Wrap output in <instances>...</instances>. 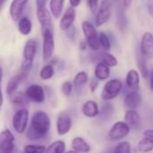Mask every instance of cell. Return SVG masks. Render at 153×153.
<instances>
[{
  "label": "cell",
  "mask_w": 153,
  "mask_h": 153,
  "mask_svg": "<svg viewBox=\"0 0 153 153\" xmlns=\"http://www.w3.org/2000/svg\"><path fill=\"white\" fill-rule=\"evenodd\" d=\"M23 153H25V152H23Z\"/></svg>",
  "instance_id": "cell-50"
},
{
  "label": "cell",
  "mask_w": 153,
  "mask_h": 153,
  "mask_svg": "<svg viewBox=\"0 0 153 153\" xmlns=\"http://www.w3.org/2000/svg\"><path fill=\"white\" fill-rule=\"evenodd\" d=\"M51 129V119L44 111L35 112L26 129V137L31 140H40L44 139Z\"/></svg>",
  "instance_id": "cell-1"
},
{
  "label": "cell",
  "mask_w": 153,
  "mask_h": 153,
  "mask_svg": "<svg viewBox=\"0 0 153 153\" xmlns=\"http://www.w3.org/2000/svg\"><path fill=\"white\" fill-rule=\"evenodd\" d=\"M29 0H13L10 5V16L14 22L19 21Z\"/></svg>",
  "instance_id": "cell-13"
},
{
  "label": "cell",
  "mask_w": 153,
  "mask_h": 153,
  "mask_svg": "<svg viewBox=\"0 0 153 153\" xmlns=\"http://www.w3.org/2000/svg\"><path fill=\"white\" fill-rule=\"evenodd\" d=\"M125 82L131 91L138 92L140 88V75L136 69H130L126 75Z\"/></svg>",
  "instance_id": "cell-19"
},
{
  "label": "cell",
  "mask_w": 153,
  "mask_h": 153,
  "mask_svg": "<svg viewBox=\"0 0 153 153\" xmlns=\"http://www.w3.org/2000/svg\"><path fill=\"white\" fill-rule=\"evenodd\" d=\"M46 2L47 0H36V7L37 8L46 7Z\"/></svg>",
  "instance_id": "cell-42"
},
{
  "label": "cell",
  "mask_w": 153,
  "mask_h": 153,
  "mask_svg": "<svg viewBox=\"0 0 153 153\" xmlns=\"http://www.w3.org/2000/svg\"><path fill=\"white\" fill-rule=\"evenodd\" d=\"M88 7L91 10V12L93 14H95L97 12V9L98 0H88Z\"/></svg>",
  "instance_id": "cell-39"
},
{
  "label": "cell",
  "mask_w": 153,
  "mask_h": 153,
  "mask_svg": "<svg viewBox=\"0 0 153 153\" xmlns=\"http://www.w3.org/2000/svg\"><path fill=\"white\" fill-rule=\"evenodd\" d=\"M98 38H99V43H100V47H102L105 51H108L111 49V41L108 37V35L105 33L101 32L98 34Z\"/></svg>",
  "instance_id": "cell-35"
},
{
  "label": "cell",
  "mask_w": 153,
  "mask_h": 153,
  "mask_svg": "<svg viewBox=\"0 0 153 153\" xmlns=\"http://www.w3.org/2000/svg\"><path fill=\"white\" fill-rule=\"evenodd\" d=\"M32 22L31 20L26 17H21L18 21V30L23 35H28L32 32Z\"/></svg>",
  "instance_id": "cell-27"
},
{
  "label": "cell",
  "mask_w": 153,
  "mask_h": 153,
  "mask_svg": "<svg viewBox=\"0 0 153 153\" xmlns=\"http://www.w3.org/2000/svg\"><path fill=\"white\" fill-rule=\"evenodd\" d=\"M149 88H150V90L153 92V69H151V70L149 71Z\"/></svg>",
  "instance_id": "cell-44"
},
{
  "label": "cell",
  "mask_w": 153,
  "mask_h": 153,
  "mask_svg": "<svg viewBox=\"0 0 153 153\" xmlns=\"http://www.w3.org/2000/svg\"><path fill=\"white\" fill-rule=\"evenodd\" d=\"M64 153H76V152H75L74 150H70V151H68V152H64Z\"/></svg>",
  "instance_id": "cell-48"
},
{
  "label": "cell",
  "mask_w": 153,
  "mask_h": 153,
  "mask_svg": "<svg viewBox=\"0 0 153 153\" xmlns=\"http://www.w3.org/2000/svg\"><path fill=\"white\" fill-rule=\"evenodd\" d=\"M123 89V83L118 79H113L108 80L101 93V97L105 101H110L117 97Z\"/></svg>",
  "instance_id": "cell-4"
},
{
  "label": "cell",
  "mask_w": 153,
  "mask_h": 153,
  "mask_svg": "<svg viewBox=\"0 0 153 153\" xmlns=\"http://www.w3.org/2000/svg\"><path fill=\"white\" fill-rule=\"evenodd\" d=\"M6 2H7V0H0V12H1V10H2V8H3Z\"/></svg>",
  "instance_id": "cell-47"
},
{
  "label": "cell",
  "mask_w": 153,
  "mask_h": 153,
  "mask_svg": "<svg viewBox=\"0 0 153 153\" xmlns=\"http://www.w3.org/2000/svg\"><path fill=\"white\" fill-rule=\"evenodd\" d=\"M82 31L86 38L87 45L94 51H97L100 49L98 33L95 26L88 21H84L82 23Z\"/></svg>",
  "instance_id": "cell-3"
},
{
  "label": "cell",
  "mask_w": 153,
  "mask_h": 153,
  "mask_svg": "<svg viewBox=\"0 0 153 153\" xmlns=\"http://www.w3.org/2000/svg\"><path fill=\"white\" fill-rule=\"evenodd\" d=\"M131 146L128 141H121L114 149L112 153H131Z\"/></svg>",
  "instance_id": "cell-34"
},
{
  "label": "cell",
  "mask_w": 153,
  "mask_h": 153,
  "mask_svg": "<svg viewBox=\"0 0 153 153\" xmlns=\"http://www.w3.org/2000/svg\"><path fill=\"white\" fill-rule=\"evenodd\" d=\"M54 73H55V70H54L53 66L51 64H47L42 68L40 71V78L42 80H49L54 76Z\"/></svg>",
  "instance_id": "cell-32"
},
{
  "label": "cell",
  "mask_w": 153,
  "mask_h": 153,
  "mask_svg": "<svg viewBox=\"0 0 153 153\" xmlns=\"http://www.w3.org/2000/svg\"><path fill=\"white\" fill-rule=\"evenodd\" d=\"M116 23H117L118 28L122 32H124L126 27H127L128 21H127V17H126V16L124 14L123 8L122 7H119L117 8V11H116Z\"/></svg>",
  "instance_id": "cell-28"
},
{
  "label": "cell",
  "mask_w": 153,
  "mask_h": 153,
  "mask_svg": "<svg viewBox=\"0 0 153 153\" xmlns=\"http://www.w3.org/2000/svg\"><path fill=\"white\" fill-rule=\"evenodd\" d=\"M153 149V140L148 137L142 138L137 144L136 150L140 153H148Z\"/></svg>",
  "instance_id": "cell-25"
},
{
  "label": "cell",
  "mask_w": 153,
  "mask_h": 153,
  "mask_svg": "<svg viewBox=\"0 0 153 153\" xmlns=\"http://www.w3.org/2000/svg\"><path fill=\"white\" fill-rule=\"evenodd\" d=\"M72 90H73V85L70 81H65L62 86H61V91L62 93L66 96V97H68L71 95L72 93Z\"/></svg>",
  "instance_id": "cell-37"
},
{
  "label": "cell",
  "mask_w": 153,
  "mask_h": 153,
  "mask_svg": "<svg viewBox=\"0 0 153 153\" xmlns=\"http://www.w3.org/2000/svg\"><path fill=\"white\" fill-rule=\"evenodd\" d=\"M142 102V97L139 92L131 91L124 97V105L129 110L137 109Z\"/></svg>",
  "instance_id": "cell-16"
},
{
  "label": "cell",
  "mask_w": 153,
  "mask_h": 153,
  "mask_svg": "<svg viewBox=\"0 0 153 153\" xmlns=\"http://www.w3.org/2000/svg\"><path fill=\"white\" fill-rule=\"evenodd\" d=\"M88 73L85 71H79L74 76L72 85H73V88H76V90L79 91V89L83 88V87L88 83Z\"/></svg>",
  "instance_id": "cell-23"
},
{
  "label": "cell",
  "mask_w": 153,
  "mask_h": 153,
  "mask_svg": "<svg viewBox=\"0 0 153 153\" xmlns=\"http://www.w3.org/2000/svg\"><path fill=\"white\" fill-rule=\"evenodd\" d=\"M100 61L103 62V63H105L109 68L115 67L118 64L117 59L113 54L108 53V52H105V53H102L101 54V56H100Z\"/></svg>",
  "instance_id": "cell-33"
},
{
  "label": "cell",
  "mask_w": 153,
  "mask_h": 153,
  "mask_svg": "<svg viewBox=\"0 0 153 153\" xmlns=\"http://www.w3.org/2000/svg\"><path fill=\"white\" fill-rule=\"evenodd\" d=\"M148 12H149V16L153 18V4L152 3L148 4Z\"/></svg>",
  "instance_id": "cell-45"
},
{
  "label": "cell",
  "mask_w": 153,
  "mask_h": 153,
  "mask_svg": "<svg viewBox=\"0 0 153 153\" xmlns=\"http://www.w3.org/2000/svg\"><path fill=\"white\" fill-rule=\"evenodd\" d=\"M137 64H138V68L141 73V76L144 79H148L149 75V70L146 65V59L141 55L140 52H139L137 54Z\"/></svg>",
  "instance_id": "cell-30"
},
{
  "label": "cell",
  "mask_w": 153,
  "mask_h": 153,
  "mask_svg": "<svg viewBox=\"0 0 153 153\" xmlns=\"http://www.w3.org/2000/svg\"><path fill=\"white\" fill-rule=\"evenodd\" d=\"M112 16V2L111 0H102L100 8L96 16V25L101 26L107 23Z\"/></svg>",
  "instance_id": "cell-7"
},
{
  "label": "cell",
  "mask_w": 153,
  "mask_h": 153,
  "mask_svg": "<svg viewBox=\"0 0 153 153\" xmlns=\"http://www.w3.org/2000/svg\"><path fill=\"white\" fill-rule=\"evenodd\" d=\"M42 59L44 61H48L52 58L54 50H55V41L53 31L50 29L42 30Z\"/></svg>",
  "instance_id": "cell-5"
},
{
  "label": "cell",
  "mask_w": 153,
  "mask_h": 153,
  "mask_svg": "<svg viewBox=\"0 0 153 153\" xmlns=\"http://www.w3.org/2000/svg\"><path fill=\"white\" fill-rule=\"evenodd\" d=\"M65 0H51L50 1V13L55 18H59L63 11Z\"/></svg>",
  "instance_id": "cell-24"
},
{
  "label": "cell",
  "mask_w": 153,
  "mask_h": 153,
  "mask_svg": "<svg viewBox=\"0 0 153 153\" xmlns=\"http://www.w3.org/2000/svg\"><path fill=\"white\" fill-rule=\"evenodd\" d=\"M66 33H67V35L68 36V38H70L71 40L75 39V37H76V29H75V27L73 25L70 28H68L66 31Z\"/></svg>",
  "instance_id": "cell-40"
},
{
  "label": "cell",
  "mask_w": 153,
  "mask_h": 153,
  "mask_svg": "<svg viewBox=\"0 0 153 153\" xmlns=\"http://www.w3.org/2000/svg\"><path fill=\"white\" fill-rule=\"evenodd\" d=\"M71 126H72V120L69 114L67 113H61L59 115L56 123L58 134L60 136L67 134L70 131Z\"/></svg>",
  "instance_id": "cell-12"
},
{
  "label": "cell",
  "mask_w": 153,
  "mask_h": 153,
  "mask_svg": "<svg viewBox=\"0 0 153 153\" xmlns=\"http://www.w3.org/2000/svg\"><path fill=\"white\" fill-rule=\"evenodd\" d=\"M9 97H10L11 102L17 105H26L29 103V100L26 97L25 94L22 92H15Z\"/></svg>",
  "instance_id": "cell-31"
},
{
  "label": "cell",
  "mask_w": 153,
  "mask_h": 153,
  "mask_svg": "<svg viewBox=\"0 0 153 153\" xmlns=\"http://www.w3.org/2000/svg\"><path fill=\"white\" fill-rule=\"evenodd\" d=\"M140 50V52L145 59H153V34L151 33L147 32L142 35Z\"/></svg>",
  "instance_id": "cell-11"
},
{
  "label": "cell",
  "mask_w": 153,
  "mask_h": 153,
  "mask_svg": "<svg viewBox=\"0 0 153 153\" xmlns=\"http://www.w3.org/2000/svg\"><path fill=\"white\" fill-rule=\"evenodd\" d=\"M27 76L28 75H26L23 72H20V73L15 75L14 76H12L7 86V94L8 96H11L12 94L16 92L18 87L21 85L22 82H24V80L27 78Z\"/></svg>",
  "instance_id": "cell-17"
},
{
  "label": "cell",
  "mask_w": 153,
  "mask_h": 153,
  "mask_svg": "<svg viewBox=\"0 0 153 153\" xmlns=\"http://www.w3.org/2000/svg\"><path fill=\"white\" fill-rule=\"evenodd\" d=\"M124 123L130 129L138 130L141 126V119L136 110H128L124 114Z\"/></svg>",
  "instance_id": "cell-15"
},
{
  "label": "cell",
  "mask_w": 153,
  "mask_h": 153,
  "mask_svg": "<svg viewBox=\"0 0 153 153\" xmlns=\"http://www.w3.org/2000/svg\"><path fill=\"white\" fill-rule=\"evenodd\" d=\"M97 88H98V81L95 80V79L92 80L90 82V90H91V92H95Z\"/></svg>",
  "instance_id": "cell-41"
},
{
  "label": "cell",
  "mask_w": 153,
  "mask_h": 153,
  "mask_svg": "<svg viewBox=\"0 0 153 153\" xmlns=\"http://www.w3.org/2000/svg\"><path fill=\"white\" fill-rule=\"evenodd\" d=\"M132 1L133 0H123L124 7H129L131 6V4L132 3Z\"/></svg>",
  "instance_id": "cell-46"
},
{
  "label": "cell",
  "mask_w": 153,
  "mask_h": 153,
  "mask_svg": "<svg viewBox=\"0 0 153 153\" xmlns=\"http://www.w3.org/2000/svg\"><path fill=\"white\" fill-rule=\"evenodd\" d=\"M130 131L131 129L127 125V123H125L123 121H118L115 123H114V125L110 129L108 136L111 140L116 141L125 138L130 133Z\"/></svg>",
  "instance_id": "cell-9"
},
{
  "label": "cell",
  "mask_w": 153,
  "mask_h": 153,
  "mask_svg": "<svg viewBox=\"0 0 153 153\" xmlns=\"http://www.w3.org/2000/svg\"><path fill=\"white\" fill-rule=\"evenodd\" d=\"M45 149L46 148L43 145L28 144L24 148V151L25 153H43Z\"/></svg>",
  "instance_id": "cell-36"
},
{
  "label": "cell",
  "mask_w": 153,
  "mask_h": 153,
  "mask_svg": "<svg viewBox=\"0 0 153 153\" xmlns=\"http://www.w3.org/2000/svg\"><path fill=\"white\" fill-rule=\"evenodd\" d=\"M29 112L27 109L22 108L16 111L13 116V127L18 133H24L28 125Z\"/></svg>",
  "instance_id": "cell-6"
},
{
  "label": "cell",
  "mask_w": 153,
  "mask_h": 153,
  "mask_svg": "<svg viewBox=\"0 0 153 153\" xmlns=\"http://www.w3.org/2000/svg\"><path fill=\"white\" fill-rule=\"evenodd\" d=\"M15 147V137L10 130L0 132V153H14Z\"/></svg>",
  "instance_id": "cell-8"
},
{
  "label": "cell",
  "mask_w": 153,
  "mask_h": 153,
  "mask_svg": "<svg viewBox=\"0 0 153 153\" xmlns=\"http://www.w3.org/2000/svg\"><path fill=\"white\" fill-rule=\"evenodd\" d=\"M25 96L29 101L36 103V104H42L45 101V92L42 86L33 84L27 88L25 91Z\"/></svg>",
  "instance_id": "cell-10"
},
{
  "label": "cell",
  "mask_w": 153,
  "mask_h": 153,
  "mask_svg": "<svg viewBox=\"0 0 153 153\" xmlns=\"http://www.w3.org/2000/svg\"><path fill=\"white\" fill-rule=\"evenodd\" d=\"M66 149L65 142L63 140H55L48 148L45 149L43 153H64Z\"/></svg>",
  "instance_id": "cell-29"
},
{
  "label": "cell",
  "mask_w": 153,
  "mask_h": 153,
  "mask_svg": "<svg viewBox=\"0 0 153 153\" xmlns=\"http://www.w3.org/2000/svg\"><path fill=\"white\" fill-rule=\"evenodd\" d=\"M2 79H3V69L0 67V108L2 107L4 102V97L2 93Z\"/></svg>",
  "instance_id": "cell-38"
},
{
  "label": "cell",
  "mask_w": 153,
  "mask_h": 153,
  "mask_svg": "<svg viewBox=\"0 0 153 153\" xmlns=\"http://www.w3.org/2000/svg\"><path fill=\"white\" fill-rule=\"evenodd\" d=\"M76 18V11L74 7H68L64 15L62 16L60 22H59V28L62 31H67L68 28H70L75 21Z\"/></svg>",
  "instance_id": "cell-18"
},
{
  "label": "cell",
  "mask_w": 153,
  "mask_h": 153,
  "mask_svg": "<svg viewBox=\"0 0 153 153\" xmlns=\"http://www.w3.org/2000/svg\"><path fill=\"white\" fill-rule=\"evenodd\" d=\"M37 18L42 25V30L44 29H50L53 31V24L51 19V15L50 11L46 7L42 8H37Z\"/></svg>",
  "instance_id": "cell-14"
},
{
  "label": "cell",
  "mask_w": 153,
  "mask_h": 153,
  "mask_svg": "<svg viewBox=\"0 0 153 153\" xmlns=\"http://www.w3.org/2000/svg\"><path fill=\"white\" fill-rule=\"evenodd\" d=\"M82 114L88 118H94L99 114V107L97 102L88 100L82 105Z\"/></svg>",
  "instance_id": "cell-21"
},
{
  "label": "cell",
  "mask_w": 153,
  "mask_h": 153,
  "mask_svg": "<svg viewBox=\"0 0 153 153\" xmlns=\"http://www.w3.org/2000/svg\"><path fill=\"white\" fill-rule=\"evenodd\" d=\"M143 135H144V137H148L153 140V130H151V129L145 130L143 132Z\"/></svg>",
  "instance_id": "cell-43"
},
{
  "label": "cell",
  "mask_w": 153,
  "mask_h": 153,
  "mask_svg": "<svg viewBox=\"0 0 153 153\" xmlns=\"http://www.w3.org/2000/svg\"><path fill=\"white\" fill-rule=\"evenodd\" d=\"M114 108L113 104H111L109 102H105L102 105L101 109H99L98 115H100V118L102 120L106 121L112 117V115L114 114Z\"/></svg>",
  "instance_id": "cell-26"
},
{
  "label": "cell",
  "mask_w": 153,
  "mask_h": 153,
  "mask_svg": "<svg viewBox=\"0 0 153 153\" xmlns=\"http://www.w3.org/2000/svg\"><path fill=\"white\" fill-rule=\"evenodd\" d=\"M95 76L97 80H105L110 76V68L99 61L95 68Z\"/></svg>",
  "instance_id": "cell-22"
},
{
  "label": "cell",
  "mask_w": 153,
  "mask_h": 153,
  "mask_svg": "<svg viewBox=\"0 0 153 153\" xmlns=\"http://www.w3.org/2000/svg\"><path fill=\"white\" fill-rule=\"evenodd\" d=\"M37 43L35 40L30 39L26 42L24 48V61L21 66V72L28 75L33 68V64L36 56Z\"/></svg>",
  "instance_id": "cell-2"
},
{
  "label": "cell",
  "mask_w": 153,
  "mask_h": 153,
  "mask_svg": "<svg viewBox=\"0 0 153 153\" xmlns=\"http://www.w3.org/2000/svg\"><path fill=\"white\" fill-rule=\"evenodd\" d=\"M113 1H114V2H118L119 0H113Z\"/></svg>",
  "instance_id": "cell-49"
},
{
  "label": "cell",
  "mask_w": 153,
  "mask_h": 153,
  "mask_svg": "<svg viewBox=\"0 0 153 153\" xmlns=\"http://www.w3.org/2000/svg\"><path fill=\"white\" fill-rule=\"evenodd\" d=\"M71 148L76 153H88L91 150L90 145L82 137H75L71 141Z\"/></svg>",
  "instance_id": "cell-20"
}]
</instances>
